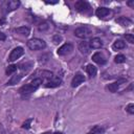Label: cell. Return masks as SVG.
<instances>
[{
	"label": "cell",
	"mask_w": 134,
	"mask_h": 134,
	"mask_svg": "<svg viewBox=\"0 0 134 134\" xmlns=\"http://www.w3.org/2000/svg\"><path fill=\"white\" fill-rule=\"evenodd\" d=\"M42 82H43V79H41V77L34 79L30 83H28V84L22 86V87L19 89V92H20L21 94H23V95L30 94V93H32L34 91H36V90L40 87V85L42 84Z\"/></svg>",
	"instance_id": "1"
},
{
	"label": "cell",
	"mask_w": 134,
	"mask_h": 134,
	"mask_svg": "<svg viewBox=\"0 0 134 134\" xmlns=\"http://www.w3.org/2000/svg\"><path fill=\"white\" fill-rule=\"evenodd\" d=\"M27 47L30 50H42L46 47V43L44 40L39 38H32L27 41Z\"/></svg>",
	"instance_id": "2"
},
{
	"label": "cell",
	"mask_w": 134,
	"mask_h": 134,
	"mask_svg": "<svg viewBox=\"0 0 134 134\" xmlns=\"http://www.w3.org/2000/svg\"><path fill=\"white\" fill-rule=\"evenodd\" d=\"M74 36L77 38H81V39H86L91 36V29L86 25L80 26L74 29Z\"/></svg>",
	"instance_id": "3"
},
{
	"label": "cell",
	"mask_w": 134,
	"mask_h": 134,
	"mask_svg": "<svg viewBox=\"0 0 134 134\" xmlns=\"http://www.w3.org/2000/svg\"><path fill=\"white\" fill-rule=\"evenodd\" d=\"M20 6V1L18 0H8V1H5L3 2L2 4V7L4 8V13H10L15 9H17L18 7Z\"/></svg>",
	"instance_id": "4"
},
{
	"label": "cell",
	"mask_w": 134,
	"mask_h": 134,
	"mask_svg": "<svg viewBox=\"0 0 134 134\" xmlns=\"http://www.w3.org/2000/svg\"><path fill=\"white\" fill-rule=\"evenodd\" d=\"M23 54H24V49H23V47L18 46V47H16V48H14V49L12 50V52L9 53L8 61H9V62H14V61H16L17 59H19L20 57H22Z\"/></svg>",
	"instance_id": "5"
},
{
	"label": "cell",
	"mask_w": 134,
	"mask_h": 134,
	"mask_svg": "<svg viewBox=\"0 0 134 134\" xmlns=\"http://www.w3.org/2000/svg\"><path fill=\"white\" fill-rule=\"evenodd\" d=\"M74 7L77 12L80 13H87L88 10H90V5L87 1L84 0H79L74 3Z\"/></svg>",
	"instance_id": "6"
},
{
	"label": "cell",
	"mask_w": 134,
	"mask_h": 134,
	"mask_svg": "<svg viewBox=\"0 0 134 134\" xmlns=\"http://www.w3.org/2000/svg\"><path fill=\"white\" fill-rule=\"evenodd\" d=\"M72 50H73V45L71 43H65L64 45L59 47L57 52L59 55H66V54H69Z\"/></svg>",
	"instance_id": "7"
},
{
	"label": "cell",
	"mask_w": 134,
	"mask_h": 134,
	"mask_svg": "<svg viewBox=\"0 0 134 134\" xmlns=\"http://www.w3.org/2000/svg\"><path fill=\"white\" fill-rule=\"evenodd\" d=\"M85 76L82 74V73H80V72H77V73H75V75L73 76V79H72V81H71V87H77L79 85H81L83 82H85Z\"/></svg>",
	"instance_id": "8"
},
{
	"label": "cell",
	"mask_w": 134,
	"mask_h": 134,
	"mask_svg": "<svg viewBox=\"0 0 134 134\" xmlns=\"http://www.w3.org/2000/svg\"><path fill=\"white\" fill-rule=\"evenodd\" d=\"M61 84H62V80L60 77H53L46 82L45 87L46 88H55V87H59Z\"/></svg>",
	"instance_id": "9"
},
{
	"label": "cell",
	"mask_w": 134,
	"mask_h": 134,
	"mask_svg": "<svg viewBox=\"0 0 134 134\" xmlns=\"http://www.w3.org/2000/svg\"><path fill=\"white\" fill-rule=\"evenodd\" d=\"M126 82V80L125 79H121V80H118V81H116V82H114V83H112V84H109L107 87H106V89H108L110 92H116L117 91V89H118V87L121 85V83H125Z\"/></svg>",
	"instance_id": "10"
},
{
	"label": "cell",
	"mask_w": 134,
	"mask_h": 134,
	"mask_svg": "<svg viewBox=\"0 0 134 134\" xmlns=\"http://www.w3.org/2000/svg\"><path fill=\"white\" fill-rule=\"evenodd\" d=\"M79 50L83 54H88L90 52V50H91L90 45H89V42H86V41L80 42V44H79Z\"/></svg>",
	"instance_id": "11"
},
{
	"label": "cell",
	"mask_w": 134,
	"mask_h": 134,
	"mask_svg": "<svg viewBox=\"0 0 134 134\" xmlns=\"http://www.w3.org/2000/svg\"><path fill=\"white\" fill-rule=\"evenodd\" d=\"M92 61L95 62V63H97V64H99V65L106 64V59H105V57L103 55V53H100L99 51L95 52V53L92 55Z\"/></svg>",
	"instance_id": "12"
},
{
	"label": "cell",
	"mask_w": 134,
	"mask_h": 134,
	"mask_svg": "<svg viewBox=\"0 0 134 134\" xmlns=\"http://www.w3.org/2000/svg\"><path fill=\"white\" fill-rule=\"evenodd\" d=\"M110 13H111L110 8H107V7H98V8H96V10H95V15H96L98 18H105V17L108 16Z\"/></svg>",
	"instance_id": "13"
},
{
	"label": "cell",
	"mask_w": 134,
	"mask_h": 134,
	"mask_svg": "<svg viewBox=\"0 0 134 134\" xmlns=\"http://www.w3.org/2000/svg\"><path fill=\"white\" fill-rule=\"evenodd\" d=\"M89 45H90V48H93V49H98L103 46V41L99 39V38H92L89 42Z\"/></svg>",
	"instance_id": "14"
},
{
	"label": "cell",
	"mask_w": 134,
	"mask_h": 134,
	"mask_svg": "<svg viewBox=\"0 0 134 134\" xmlns=\"http://www.w3.org/2000/svg\"><path fill=\"white\" fill-rule=\"evenodd\" d=\"M115 22L118 23L119 25H121V26H126V27L132 24V20L129 19V18H127V17H118V18L115 19Z\"/></svg>",
	"instance_id": "15"
},
{
	"label": "cell",
	"mask_w": 134,
	"mask_h": 134,
	"mask_svg": "<svg viewBox=\"0 0 134 134\" xmlns=\"http://www.w3.org/2000/svg\"><path fill=\"white\" fill-rule=\"evenodd\" d=\"M22 77H23V74H22V73H20V74H15V75H13V76L10 77V80H8V82L6 83V85H7V86L16 85L17 83L20 82V80H21Z\"/></svg>",
	"instance_id": "16"
},
{
	"label": "cell",
	"mask_w": 134,
	"mask_h": 134,
	"mask_svg": "<svg viewBox=\"0 0 134 134\" xmlns=\"http://www.w3.org/2000/svg\"><path fill=\"white\" fill-rule=\"evenodd\" d=\"M15 31L17 32V34H19V35H22V36H28L29 35V32H30V29H29V27H27V26H20V27H17V28H15Z\"/></svg>",
	"instance_id": "17"
},
{
	"label": "cell",
	"mask_w": 134,
	"mask_h": 134,
	"mask_svg": "<svg viewBox=\"0 0 134 134\" xmlns=\"http://www.w3.org/2000/svg\"><path fill=\"white\" fill-rule=\"evenodd\" d=\"M86 71H87V73H88V75H89L90 77H94V76L96 75L97 69H96V67H95L94 65L88 64L87 67H86Z\"/></svg>",
	"instance_id": "18"
},
{
	"label": "cell",
	"mask_w": 134,
	"mask_h": 134,
	"mask_svg": "<svg viewBox=\"0 0 134 134\" xmlns=\"http://www.w3.org/2000/svg\"><path fill=\"white\" fill-rule=\"evenodd\" d=\"M126 47V43L122 41V40H116L113 45H112V48L114 50H119V49H124Z\"/></svg>",
	"instance_id": "19"
},
{
	"label": "cell",
	"mask_w": 134,
	"mask_h": 134,
	"mask_svg": "<svg viewBox=\"0 0 134 134\" xmlns=\"http://www.w3.org/2000/svg\"><path fill=\"white\" fill-rule=\"evenodd\" d=\"M104 132V128L99 127V126H95L88 134H102Z\"/></svg>",
	"instance_id": "20"
},
{
	"label": "cell",
	"mask_w": 134,
	"mask_h": 134,
	"mask_svg": "<svg viewBox=\"0 0 134 134\" xmlns=\"http://www.w3.org/2000/svg\"><path fill=\"white\" fill-rule=\"evenodd\" d=\"M114 62L116 64H121V63H125L126 62V57L124 54H117L115 58H114Z\"/></svg>",
	"instance_id": "21"
},
{
	"label": "cell",
	"mask_w": 134,
	"mask_h": 134,
	"mask_svg": "<svg viewBox=\"0 0 134 134\" xmlns=\"http://www.w3.org/2000/svg\"><path fill=\"white\" fill-rule=\"evenodd\" d=\"M17 66L16 65H10V66H8L7 68H6V71H5V73L7 74V75H10V74H13L14 72H16L17 71Z\"/></svg>",
	"instance_id": "22"
},
{
	"label": "cell",
	"mask_w": 134,
	"mask_h": 134,
	"mask_svg": "<svg viewBox=\"0 0 134 134\" xmlns=\"http://www.w3.org/2000/svg\"><path fill=\"white\" fill-rule=\"evenodd\" d=\"M48 27H49V25H48L47 22H43V23H41V24L38 25V28H39L40 31H46L48 29Z\"/></svg>",
	"instance_id": "23"
},
{
	"label": "cell",
	"mask_w": 134,
	"mask_h": 134,
	"mask_svg": "<svg viewBox=\"0 0 134 134\" xmlns=\"http://www.w3.org/2000/svg\"><path fill=\"white\" fill-rule=\"evenodd\" d=\"M124 37H125V39H126L129 43H131V44L134 43V36H133L132 34H126Z\"/></svg>",
	"instance_id": "24"
},
{
	"label": "cell",
	"mask_w": 134,
	"mask_h": 134,
	"mask_svg": "<svg viewBox=\"0 0 134 134\" xmlns=\"http://www.w3.org/2000/svg\"><path fill=\"white\" fill-rule=\"evenodd\" d=\"M61 41H62V36H60V35H54V36L52 37V42H53L54 44H59V43H61Z\"/></svg>",
	"instance_id": "25"
},
{
	"label": "cell",
	"mask_w": 134,
	"mask_h": 134,
	"mask_svg": "<svg viewBox=\"0 0 134 134\" xmlns=\"http://www.w3.org/2000/svg\"><path fill=\"white\" fill-rule=\"evenodd\" d=\"M126 110H127L128 113H130V114H134V105H133V104H129V105L127 106Z\"/></svg>",
	"instance_id": "26"
},
{
	"label": "cell",
	"mask_w": 134,
	"mask_h": 134,
	"mask_svg": "<svg viewBox=\"0 0 134 134\" xmlns=\"http://www.w3.org/2000/svg\"><path fill=\"white\" fill-rule=\"evenodd\" d=\"M31 120H32V119H30V118H29V119H27V120L22 125V128H23V129H29V124H30V121H31Z\"/></svg>",
	"instance_id": "27"
},
{
	"label": "cell",
	"mask_w": 134,
	"mask_h": 134,
	"mask_svg": "<svg viewBox=\"0 0 134 134\" xmlns=\"http://www.w3.org/2000/svg\"><path fill=\"white\" fill-rule=\"evenodd\" d=\"M6 39V36H5V34H3V32H0V41H4Z\"/></svg>",
	"instance_id": "28"
},
{
	"label": "cell",
	"mask_w": 134,
	"mask_h": 134,
	"mask_svg": "<svg viewBox=\"0 0 134 134\" xmlns=\"http://www.w3.org/2000/svg\"><path fill=\"white\" fill-rule=\"evenodd\" d=\"M45 3H47V4H55V3H58V1H46Z\"/></svg>",
	"instance_id": "29"
},
{
	"label": "cell",
	"mask_w": 134,
	"mask_h": 134,
	"mask_svg": "<svg viewBox=\"0 0 134 134\" xmlns=\"http://www.w3.org/2000/svg\"><path fill=\"white\" fill-rule=\"evenodd\" d=\"M128 5L131 6V7H133V6H134V1H129V2H128Z\"/></svg>",
	"instance_id": "30"
},
{
	"label": "cell",
	"mask_w": 134,
	"mask_h": 134,
	"mask_svg": "<svg viewBox=\"0 0 134 134\" xmlns=\"http://www.w3.org/2000/svg\"><path fill=\"white\" fill-rule=\"evenodd\" d=\"M4 23H5V19H4V18L0 19V25H2V24H4Z\"/></svg>",
	"instance_id": "31"
},
{
	"label": "cell",
	"mask_w": 134,
	"mask_h": 134,
	"mask_svg": "<svg viewBox=\"0 0 134 134\" xmlns=\"http://www.w3.org/2000/svg\"><path fill=\"white\" fill-rule=\"evenodd\" d=\"M53 134H63V133H61V132H55V133H53Z\"/></svg>",
	"instance_id": "32"
}]
</instances>
